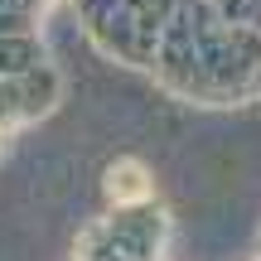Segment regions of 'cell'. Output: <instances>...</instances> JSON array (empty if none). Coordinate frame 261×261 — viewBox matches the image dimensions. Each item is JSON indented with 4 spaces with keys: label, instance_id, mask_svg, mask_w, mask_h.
Masks as SVG:
<instances>
[{
    "label": "cell",
    "instance_id": "obj_1",
    "mask_svg": "<svg viewBox=\"0 0 261 261\" xmlns=\"http://www.w3.org/2000/svg\"><path fill=\"white\" fill-rule=\"evenodd\" d=\"M107 194H112L116 203H140V198L150 194L145 169H140L136 160H116V165L107 169Z\"/></svg>",
    "mask_w": 261,
    "mask_h": 261
}]
</instances>
